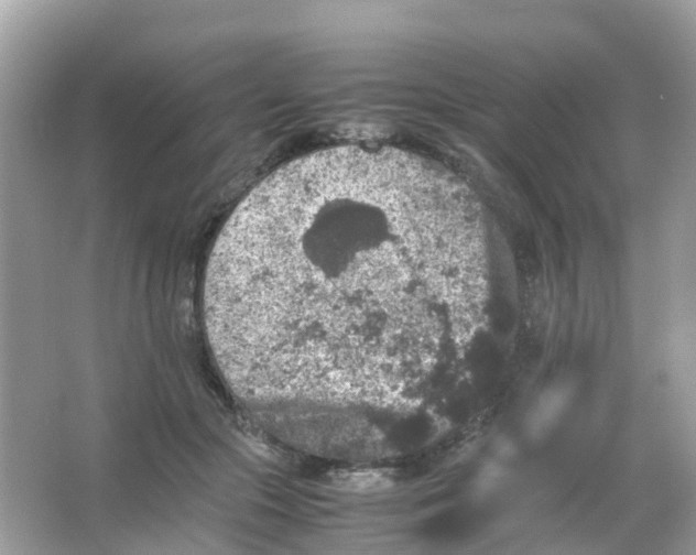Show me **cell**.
<instances>
[{
	"label": "cell",
	"instance_id": "6da1fadb",
	"mask_svg": "<svg viewBox=\"0 0 696 555\" xmlns=\"http://www.w3.org/2000/svg\"><path fill=\"white\" fill-rule=\"evenodd\" d=\"M482 284L460 184L396 150L339 148L291 162L237 207L207 265L205 323L246 400L361 393L385 384L404 308L474 306Z\"/></svg>",
	"mask_w": 696,
	"mask_h": 555
}]
</instances>
